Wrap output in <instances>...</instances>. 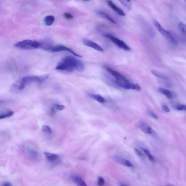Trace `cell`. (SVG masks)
<instances>
[{
  "instance_id": "obj_1",
  "label": "cell",
  "mask_w": 186,
  "mask_h": 186,
  "mask_svg": "<svg viewBox=\"0 0 186 186\" xmlns=\"http://www.w3.org/2000/svg\"><path fill=\"white\" fill-rule=\"evenodd\" d=\"M56 70L68 72L74 71H84V66L80 60L72 56H67L62 58L58 63L55 68Z\"/></svg>"
},
{
  "instance_id": "obj_2",
  "label": "cell",
  "mask_w": 186,
  "mask_h": 186,
  "mask_svg": "<svg viewBox=\"0 0 186 186\" xmlns=\"http://www.w3.org/2000/svg\"><path fill=\"white\" fill-rule=\"evenodd\" d=\"M48 78V75L28 76L20 79L14 83L11 88L14 91H21L30 84L36 83L41 84L45 81Z\"/></svg>"
},
{
  "instance_id": "obj_3",
  "label": "cell",
  "mask_w": 186,
  "mask_h": 186,
  "mask_svg": "<svg viewBox=\"0 0 186 186\" xmlns=\"http://www.w3.org/2000/svg\"><path fill=\"white\" fill-rule=\"evenodd\" d=\"M40 46L39 42L35 40H25L16 43L14 46L16 48L23 50H33L37 49Z\"/></svg>"
},
{
  "instance_id": "obj_4",
  "label": "cell",
  "mask_w": 186,
  "mask_h": 186,
  "mask_svg": "<svg viewBox=\"0 0 186 186\" xmlns=\"http://www.w3.org/2000/svg\"><path fill=\"white\" fill-rule=\"evenodd\" d=\"M153 23L156 28L158 30V31L161 33L162 35L169 40L172 43L175 44H177V40L175 36L170 32L164 29L162 26L156 20H153Z\"/></svg>"
},
{
  "instance_id": "obj_5",
  "label": "cell",
  "mask_w": 186,
  "mask_h": 186,
  "mask_svg": "<svg viewBox=\"0 0 186 186\" xmlns=\"http://www.w3.org/2000/svg\"><path fill=\"white\" fill-rule=\"evenodd\" d=\"M44 50L47 51L51 52H57L62 51H66L70 52L74 56L82 58V56L76 53L74 51L72 50L71 48L67 47L62 45H58L55 46H48L43 47Z\"/></svg>"
},
{
  "instance_id": "obj_6",
  "label": "cell",
  "mask_w": 186,
  "mask_h": 186,
  "mask_svg": "<svg viewBox=\"0 0 186 186\" xmlns=\"http://www.w3.org/2000/svg\"><path fill=\"white\" fill-rule=\"evenodd\" d=\"M103 36L104 37L110 39L113 43L119 48L126 51H130L131 50L130 47H129L124 41L115 37L114 36L110 34H105Z\"/></svg>"
},
{
  "instance_id": "obj_7",
  "label": "cell",
  "mask_w": 186,
  "mask_h": 186,
  "mask_svg": "<svg viewBox=\"0 0 186 186\" xmlns=\"http://www.w3.org/2000/svg\"><path fill=\"white\" fill-rule=\"evenodd\" d=\"M104 68L115 78V83L129 81V80L125 77L118 71L113 70L108 67L105 66Z\"/></svg>"
},
{
  "instance_id": "obj_8",
  "label": "cell",
  "mask_w": 186,
  "mask_h": 186,
  "mask_svg": "<svg viewBox=\"0 0 186 186\" xmlns=\"http://www.w3.org/2000/svg\"><path fill=\"white\" fill-rule=\"evenodd\" d=\"M116 84L120 87L127 90H131L137 91H140L141 89L140 87L138 84L133 83L128 81L124 82H119Z\"/></svg>"
},
{
  "instance_id": "obj_9",
  "label": "cell",
  "mask_w": 186,
  "mask_h": 186,
  "mask_svg": "<svg viewBox=\"0 0 186 186\" xmlns=\"http://www.w3.org/2000/svg\"><path fill=\"white\" fill-rule=\"evenodd\" d=\"M140 128L142 132L149 135H155V131L152 128V127L148 124L144 122H141L139 124Z\"/></svg>"
},
{
  "instance_id": "obj_10",
  "label": "cell",
  "mask_w": 186,
  "mask_h": 186,
  "mask_svg": "<svg viewBox=\"0 0 186 186\" xmlns=\"http://www.w3.org/2000/svg\"><path fill=\"white\" fill-rule=\"evenodd\" d=\"M140 21L141 25L142 26L144 31L151 37L154 38L155 36V32L152 27L144 20L141 19Z\"/></svg>"
},
{
  "instance_id": "obj_11",
  "label": "cell",
  "mask_w": 186,
  "mask_h": 186,
  "mask_svg": "<svg viewBox=\"0 0 186 186\" xmlns=\"http://www.w3.org/2000/svg\"><path fill=\"white\" fill-rule=\"evenodd\" d=\"M83 43L85 45L92 48L93 49L95 50L98 51L103 52L104 51V50L98 44L95 43V42L91 41L90 40L86 39H82Z\"/></svg>"
},
{
  "instance_id": "obj_12",
  "label": "cell",
  "mask_w": 186,
  "mask_h": 186,
  "mask_svg": "<svg viewBox=\"0 0 186 186\" xmlns=\"http://www.w3.org/2000/svg\"><path fill=\"white\" fill-rule=\"evenodd\" d=\"M113 158L117 163L124 166L128 167H133V164L130 161L119 156L115 155L113 156Z\"/></svg>"
},
{
  "instance_id": "obj_13",
  "label": "cell",
  "mask_w": 186,
  "mask_h": 186,
  "mask_svg": "<svg viewBox=\"0 0 186 186\" xmlns=\"http://www.w3.org/2000/svg\"><path fill=\"white\" fill-rule=\"evenodd\" d=\"M107 3L108 6L111 9H112L113 10H114L116 13L118 14L119 15L123 16V17L125 15L124 11L120 9V8L117 6L111 0H108L107 1Z\"/></svg>"
},
{
  "instance_id": "obj_14",
  "label": "cell",
  "mask_w": 186,
  "mask_h": 186,
  "mask_svg": "<svg viewBox=\"0 0 186 186\" xmlns=\"http://www.w3.org/2000/svg\"><path fill=\"white\" fill-rule=\"evenodd\" d=\"M72 181L77 185L79 186H87V185L81 177L76 175H72L70 176Z\"/></svg>"
},
{
  "instance_id": "obj_15",
  "label": "cell",
  "mask_w": 186,
  "mask_h": 186,
  "mask_svg": "<svg viewBox=\"0 0 186 186\" xmlns=\"http://www.w3.org/2000/svg\"><path fill=\"white\" fill-rule=\"evenodd\" d=\"M95 13L97 15L100 16L101 17L104 18L105 19L108 20V21L110 22L111 23L116 24V22L114 21V20L108 14H107L105 13V12L100 10H97L95 11Z\"/></svg>"
},
{
  "instance_id": "obj_16",
  "label": "cell",
  "mask_w": 186,
  "mask_h": 186,
  "mask_svg": "<svg viewBox=\"0 0 186 186\" xmlns=\"http://www.w3.org/2000/svg\"><path fill=\"white\" fill-rule=\"evenodd\" d=\"M44 155L47 161L50 162H53L57 160L59 158L57 155L48 152H44Z\"/></svg>"
},
{
  "instance_id": "obj_17",
  "label": "cell",
  "mask_w": 186,
  "mask_h": 186,
  "mask_svg": "<svg viewBox=\"0 0 186 186\" xmlns=\"http://www.w3.org/2000/svg\"><path fill=\"white\" fill-rule=\"evenodd\" d=\"M26 151L29 155L30 158L34 160H36L38 159V153L37 151L34 149L27 148Z\"/></svg>"
},
{
  "instance_id": "obj_18",
  "label": "cell",
  "mask_w": 186,
  "mask_h": 186,
  "mask_svg": "<svg viewBox=\"0 0 186 186\" xmlns=\"http://www.w3.org/2000/svg\"><path fill=\"white\" fill-rule=\"evenodd\" d=\"M151 72L153 75L156 76L157 77L164 80H168V78L165 75L160 72L157 71V70H151Z\"/></svg>"
},
{
  "instance_id": "obj_19",
  "label": "cell",
  "mask_w": 186,
  "mask_h": 186,
  "mask_svg": "<svg viewBox=\"0 0 186 186\" xmlns=\"http://www.w3.org/2000/svg\"><path fill=\"white\" fill-rule=\"evenodd\" d=\"M159 91L161 94L164 95L169 99H172L173 98V95L172 92L169 90L165 89L160 87L158 88Z\"/></svg>"
},
{
  "instance_id": "obj_20",
  "label": "cell",
  "mask_w": 186,
  "mask_h": 186,
  "mask_svg": "<svg viewBox=\"0 0 186 186\" xmlns=\"http://www.w3.org/2000/svg\"><path fill=\"white\" fill-rule=\"evenodd\" d=\"M88 95L91 98L94 99L100 103H104L105 102V99L100 95L93 94H89Z\"/></svg>"
},
{
  "instance_id": "obj_21",
  "label": "cell",
  "mask_w": 186,
  "mask_h": 186,
  "mask_svg": "<svg viewBox=\"0 0 186 186\" xmlns=\"http://www.w3.org/2000/svg\"><path fill=\"white\" fill-rule=\"evenodd\" d=\"M55 21V18L52 15L46 16L44 19V23L47 26H51Z\"/></svg>"
},
{
  "instance_id": "obj_22",
  "label": "cell",
  "mask_w": 186,
  "mask_h": 186,
  "mask_svg": "<svg viewBox=\"0 0 186 186\" xmlns=\"http://www.w3.org/2000/svg\"><path fill=\"white\" fill-rule=\"evenodd\" d=\"M118 1L129 10L132 9V4L130 0H118Z\"/></svg>"
},
{
  "instance_id": "obj_23",
  "label": "cell",
  "mask_w": 186,
  "mask_h": 186,
  "mask_svg": "<svg viewBox=\"0 0 186 186\" xmlns=\"http://www.w3.org/2000/svg\"><path fill=\"white\" fill-rule=\"evenodd\" d=\"M14 114V112L13 111H6V112H3L0 115V119H2L5 118H9V117L13 116Z\"/></svg>"
},
{
  "instance_id": "obj_24",
  "label": "cell",
  "mask_w": 186,
  "mask_h": 186,
  "mask_svg": "<svg viewBox=\"0 0 186 186\" xmlns=\"http://www.w3.org/2000/svg\"><path fill=\"white\" fill-rule=\"evenodd\" d=\"M142 150L144 152L145 154L148 158L149 160L152 162L155 161V159L154 157L151 154L149 151L148 149L144 148H141Z\"/></svg>"
},
{
  "instance_id": "obj_25",
  "label": "cell",
  "mask_w": 186,
  "mask_h": 186,
  "mask_svg": "<svg viewBox=\"0 0 186 186\" xmlns=\"http://www.w3.org/2000/svg\"><path fill=\"white\" fill-rule=\"evenodd\" d=\"M180 31L186 36V25L182 22H179L178 25Z\"/></svg>"
},
{
  "instance_id": "obj_26",
  "label": "cell",
  "mask_w": 186,
  "mask_h": 186,
  "mask_svg": "<svg viewBox=\"0 0 186 186\" xmlns=\"http://www.w3.org/2000/svg\"><path fill=\"white\" fill-rule=\"evenodd\" d=\"M42 131L44 133H47L48 134H51L52 133V130L50 127L47 125H43L42 127Z\"/></svg>"
},
{
  "instance_id": "obj_27",
  "label": "cell",
  "mask_w": 186,
  "mask_h": 186,
  "mask_svg": "<svg viewBox=\"0 0 186 186\" xmlns=\"http://www.w3.org/2000/svg\"><path fill=\"white\" fill-rule=\"evenodd\" d=\"M52 107L56 110L60 111L64 110L65 108V107L63 105H60L58 103H54L52 105Z\"/></svg>"
},
{
  "instance_id": "obj_28",
  "label": "cell",
  "mask_w": 186,
  "mask_h": 186,
  "mask_svg": "<svg viewBox=\"0 0 186 186\" xmlns=\"http://www.w3.org/2000/svg\"><path fill=\"white\" fill-rule=\"evenodd\" d=\"M134 150L135 153H136V155L138 156L139 157H140L141 159L144 158L145 156L144 154V153L141 150H140L139 149L137 148H135Z\"/></svg>"
},
{
  "instance_id": "obj_29",
  "label": "cell",
  "mask_w": 186,
  "mask_h": 186,
  "mask_svg": "<svg viewBox=\"0 0 186 186\" xmlns=\"http://www.w3.org/2000/svg\"><path fill=\"white\" fill-rule=\"evenodd\" d=\"M175 108L179 111H186V106L184 105H178L175 107Z\"/></svg>"
},
{
  "instance_id": "obj_30",
  "label": "cell",
  "mask_w": 186,
  "mask_h": 186,
  "mask_svg": "<svg viewBox=\"0 0 186 186\" xmlns=\"http://www.w3.org/2000/svg\"><path fill=\"white\" fill-rule=\"evenodd\" d=\"M98 185L99 186H103L105 184L104 180L103 177H99L98 179Z\"/></svg>"
},
{
  "instance_id": "obj_31",
  "label": "cell",
  "mask_w": 186,
  "mask_h": 186,
  "mask_svg": "<svg viewBox=\"0 0 186 186\" xmlns=\"http://www.w3.org/2000/svg\"><path fill=\"white\" fill-rule=\"evenodd\" d=\"M64 15L65 17L67 18V19H72V18H73V15L71 14H70V13H65Z\"/></svg>"
},
{
  "instance_id": "obj_32",
  "label": "cell",
  "mask_w": 186,
  "mask_h": 186,
  "mask_svg": "<svg viewBox=\"0 0 186 186\" xmlns=\"http://www.w3.org/2000/svg\"><path fill=\"white\" fill-rule=\"evenodd\" d=\"M148 113L151 116L153 117V118H154L155 119H157L158 118V116L156 114H155V113L153 112H151V111H149Z\"/></svg>"
},
{
  "instance_id": "obj_33",
  "label": "cell",
  "mask_w": 186,
  "mask_h": 186,
  "mask_svg": "<svg viewBox=\"0 0 186 186\" xmlns=\"http://www.w3.org/2000/svg\"><path fill=\"white\" fill-rule=\"evenodd\" d=\"M163 110H164L165 112H170V110L169 108L167 106L165 105H164L163 106Z\"/></svg>"
},
{
  "instance_id": "obj_34",
  "label": "cell",
  "mask_w": 186,
  "mask_h": 186,
  "mask_svg": "<svg viewBox=\"0 0 186 186\" xmlns=\"http://www.w3.org/2000/svg\"><path fill=\"white\" fill-rule=\"evenodd\" d=\"M2 186H11L12 184L11 183L9 182L6 181L4 182L2 184Z\"/></svg>"
},
{
  "instance_id": "obj_35",
  "label": "cell",
  "mask_w": 186,
  "mask_h": 186,
  "mask_svg": "<svg viewBox=\"0 0 186 186\" xmlns=\"http://www.w3.org/2000/svg\"><path fill=\"white\" fill-rule=\"evenodd\" d=\"M120 186H127V185H125V184H121L120 185Z\"/></svg>"
},
{
  "instance_id": "obj_36",
  "label": "cell",
  "mask_w": 186,
  "mask_h": 186,
  "mask_svg": "<svg viewBox=\"0 0 186 186\" xmlns=\"http://www.w3.org/2000/svg\"><path fill=\"white\" fill-rule=\"evenodd\" d=\"M84 1H89L90 0H84Z\"/></svg>"
},
{
  "instance_id": "obj_37",
  "label": "cell",
  "mask_w": 186,
  "mask_h": 186,
  "mask_svg": "<svg viewBox=\"0 0 186 186\" xmlns=\"http://www.w3.org/2000/svg\"><path fill=\"white\" fill-rule=\"evenodd\" d=\"M185 1H186V0H185Z\"/></svg>"
}]
</instances>
